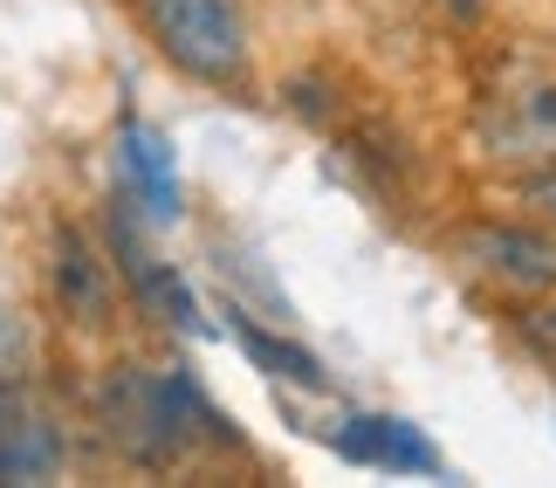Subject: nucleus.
<instances>
[{
  "label": "nucleus",
  "mask_w": 556,
  "mask_h": 488,
  "mask_svg": "<svg viewBox=\"0 0 556 488\" xmlns=\"http://www.w3.org/2000/svg\"><path fill=\"white\" fill-rule=\"evenodd\" d=\"M124 179L138 186L144 214L152 221H173L179 214V173H173V145L144 124H124Z\"/></svg>",
  "instance_id": "6e6552de"
},
{
  "label": "nucleus",
  "mask_w": 556,
  "mask_h": 488,
  "mask_svg": "<svg viewBox=\"0 0 556 488\" xmlns=\"http://www.w3.org/2000/svg\"><path fill=\"white\" fill-rule=\"evenodd\" d=\"M111 248H117V275L131 283V296H138L144 316H159V324H173V330H200V303H192V289H186L179 268H165L124 221L111 227Z\"/></svg>",
  "instance_id": "423d86ee"
},
{
  "label": "nucleus",
  "mask_w": 556,
  "mask_h": 488,
  "mask_svg": "<svg viewBox=\"0 0 556 488\" xmlns=\"http://www.w3.org/2000/svg\"><path fill=\"white\" fill-rule=\"evenodd\" d=\"M460 248H467V262H475L488 283H502V289H516V296H549L556 289V241L536 235V227L488 221V227H467Z\"/></svg>",
  "instance_id": "7ed1b4c3"
},
{
  "label": "nucleus",
  "mask_w": 556,
  "mask_h": 488,
  "mask_svg": "<svg viewBox=\"0 0 556 488\" xmlns=\"http://www.w3.org/2000/svg\"><path fill=\"white\" fill-rule=\"evenodd\" d=\"M62 468V427L28 386H0V481H49Z\"/></svg>",
  "instance_id": "20e7f679"
},
{
  "label": "nucleus",
  "mask_w": 556,
  "mask_h": 488,
  "mask_svg": "<svg viewBox=\"0 0 556 488\" xmlns=\"http://www.w3.org/2000/svg\"><path fill=\"white\" fill-rule=\"evenodd\" d=\"M97 427L103 440L138 461V468H173L206 440H233L227 420L206 406V392L186 372H144V365H117L97 392Z\"/></svg>",
  "instance_id": "f257e3e1"
},
{
  "label": "nucleus",
  "mask_w": 556,
  "mask_h": 488,
  "mask_svg": "<svg viewBox=\"0 0 556 488\" xmlns=\"http://www.w3.org/2000/svg\"><path fill=\"white\" fill-rule=\"evenodd\" d=\"M233 337H241V351L262 365L268 378H289V386H309V392H324L330 386V372L316 365V358L303 345H289V337H268V330H254L248 316H233Z\"/></svg>",
  "instance_id": "1a4fd4ad"
},
{
  "label": "nucleus",
  "mask_w": 556,
  "mask_h": 488,
  "mask_svg": "<svg viewBox=\"0 0 556 488\" xmlns=\"http://www.w3.org/2000/svg\"><path fill=\"white\" fill-rule=\"evenodd\" d=\"M55 303L83 330H103V324H111V310H117L111 275H103L90 235H76V227H62V235H55Z\"/></svg>",
  "instance_id": "0eeeda50"
},
{
  "label": "nucleus",
  "mask_w": 556,
  "mask_h": 488,
  "mask_svg": "<svg viewBox=\"0 0 556 488\" xmlns=\"http://www.w3.org/2000/svg\"><path fill=\"white\" fill-rule=\"evenodd\" d=\"M337 454L357 468H392V475H440V448L426 440L413 420L392 413H357L337 427Z\"/></svg>",
  "instance_id": "39448f33"
},
{
  "label": "nucleus",
  "mask_w": 556,
  "mask_h": 488,
  "mask_svg": "<svg viewBox=\"0 0 556 488\" xmlns=\"http://www.w3.org/2000/svg\"><path fill=\"white\" fill-rule=\"evenodd\" d=\"M522 345H529V351H536L543 365L556 372V303H536V310L522 316Z\"/></svg>",
  "instance_id": "9d476101"
},
{
  "label": "nucleus",
  "mask_w": 556,
  "mask_h": 488,
  "mask_svg": "<svg viewBox=\"0 0 556 488\" xmlns=\"http://www.w3.org/2000/svg\"><path fill=\"white\" fill-rule=\"evenodd\" d=\"M522 207H529L536 221L556 227V165H543V173H529V179H522Z\"/></svg>",
  "instance_id": "9b49d317"
},
{
  "label": "nucleus",
  "mask_w": 556,
  "mask_h": 488,
  "mask_svg": "<svg viewBox=\"0 0 556 488\" xmlns=\"http://www.w3.org/2000/svg\"><path fill=\"white\" fill-rule=\"evenodd\" d=\"M159 49L200 83H241L248 76V28L233 0H138Z\"/></svg>",
  "instance_id": "f03ea898"
}]
</instances>
